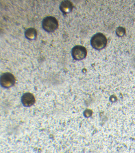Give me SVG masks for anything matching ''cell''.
I'll return each instance as SVG.
<instances>
[{
  "instance_id": "8992f818",
  "label": "cell",
  "mask_w": 135,
  "mask_h": 153,
  "mask_svg": "<svg viewBox=\"0 0 135 153\" xmlns=\"http://www.w3.org/2000/svg\"><path fill=\"white\" fill-rule=\"evenodd\" d=\"M60 10H61V12L63 14H68L73 10V4L70 1H68V0L62 1L60 4Z\"/></svg>"
},
{
  "instance_id": "5b68a950",
  "label": "cell",
  "mask_w": 135,
  "mask_h": 153,
  "mask_svg": "<svg viewBox=\"0 0 135 153\" xmlns=\"http://www.w3.org/2000/svg\"><path fill=\"white\" fill-rule=\"evenodd\" d=\"M36 102L34 94L30 93H26L21 97V103L25 107H30L34 104Z\"/></svg>"
},
{
  "instance_id": "52a82bcc",
  "label": "cell",
  "mask_w": 135,
  "mask_h": 153,
  "mask_svg": "<svg viewBox=\"0 0 135 153\" xmlns=\"http://www.w3.org/2000/svg\"><path fill=\"white\" fill-rule=\"evenodd\" d=\"M25 36H26V37L28 39L34 40L37 37V31L34 28H30L26 30V32H25Z\"/></svg>"
},
{
  "instance_id": "7a4b0ae2",
  "label": "cell",
  "mask_w": 135,
  "mask_h": 153,
  "mask_svg": "<svg viewBox=\"0 0 135 153\" xmlns=\"http://www.w3.org/2000/svg\"><path fill=\"white\" fill-rule=\"evenodd\" d=\"M42 27L46 32L52 33L58 28V22L56 18L52 16L47 17L42 22Z\"/></svg>"
},
{
  "instance_id": "ba28073f",
  "label": "cell",
  "mask_w": 135,
  "mask_h": 153,
  "mask_svg": "<svg viewBox=\"0 0 135 153\" xmlns=\"http://www.w3.org/2000/svg\"><path fill=\"white\" fill-rule=\"evenodd\" d=\"M116 34L118 37H123L125 34V29L123 27H118L116 30Z\"/></svg>"
},
{
  "instance_id": "3957f363",
  "label": "cell",
  "mask_w": 135,
  "mask_h": 153,
  "mask_svg": "<svg viewBox=\"0 0 135 153\" xmlns=\"http://www.w3.org/2000/svg\"><path fill=\"white\" fill-rule=\"evenodd\" d=\"M71 55L74 59L82 60L86 58L87 55V51L85 47L82 46H74L71 50Z\"/></svg>"
},
{
  "instance_id": "6da1fadb",
  "label": "cell",
  "mask_w": 135,
  "mask_h": 153,
  "mask_svg": "<svg viewBox=\"0 0 135 153\" xmlns=\"http://www.w3.org/2000/svg\"><path fill=\"white\" fill-rule=\"evenodd\" d=\"M91 44L92 47L95 50H102L106 46L107 39L102 33H97L92 37Z\"/></svg>"
},
{
  "instance_id": "277c9868",
  "label": "cell",
  "mask_w": 135,
  "mask_h": 153,
  "mask_svg": "<svg viewBox=\"0 0 135 153\" xmlns=\"http://www.w3.org/2000/svg\"><path fill=\"white\" fill-rule=\"evenodd\" d=\"M16 79L12 73H5L1 76V85L3 88H8L15 85Z\"/></svg>"
}]
</instances>
